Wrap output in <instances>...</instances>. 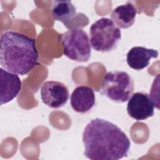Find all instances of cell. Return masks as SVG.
I'll return each instance as SVG.
<instances>
[{
    "label": "cell",
    "mask_w": 160,
    "mask_h": 160,
    "mask_svg": "<svg viewBox=\"0 0 160 160\" xmlns=\"http://www.w3.org/2000/svg\"><path fill=\"white\" fill-rule=\"evenodd\" d=\"M84 155L91 160H118L126 157L131 142L116 124L96 118L91 120L82 132Z\"/></svg>",
    "instance_id": "1"
},
{
    "label": "cell",
    "mask_w": 160,
    "mask_h": 160,
    "mask_svg": "<svg viewBox=\"0 0 160 160\" xmlns=\"http://www.w3.org/2000/svg\"><path fill=\"white\" fill-rule=\"evenodd\" d=\"M38 56L34 39L11 30L1 34L0 64L6 71L26 75L37 65Z\"/></svg>",
    "instance_id": "2"
},
{
    "label": "cell",
    "mask_w": 160,
    "mask_h": 160,
    "mask_svg": "<svg viewBox=\"0 0 160 160\" xmlns=\"http://www.w3.org/2000/svg\"><path fill=\"white\" fill-rule=\"evenodd\" d=\"M134 89V81L128 73L113 71L107 72L104 76L101 92L114 102L122 103L128 101Z\"/></svg>",
    "instance_id": "3"
},
{
    "label": "cell",
    "mask_w": 160,
    "mask_h": 160,
    "mask_svg": "<svg viewBox=\"0 0 160 160\" xmlns=\"http://www.w3.org/2000/svg\"><path fill=\"white\" fill-rule=\"evenodd\" d=\"M89 33L92 48L102 52L114 49L121 38L120 28L108 18H102L92 23Z\"/></svg>",
    "instance_id": "4"
},
{
    "label": "cell",
    "mask_w": 160,
    "mask_h": 160,
    "mask_svg": "<svg viewBox=\"0 0 160 160\" xmlns=\"http://www.w3.org/2000/svg\"><path fill=\"white\" fill-rule=\"evenodd\" d=\"M64 56L78 62H87L91 54L89 36L80 28L70 29L60 36Z\"/></svg>",
    "instance_id": "5"
},
{
    "label": "cell",
    "mask_w": 160,
    "mask_h": 160,
    "mask_svg": "<svg viewBox=\"0 0 160 160\" xmlns=\"http://www.w3.org/2000/svg\"><path fill=\"white\" fill-rule=\"evenodd\" d=\"M69 97L67 86L59 81H48L41 88V98L44 104L56 109L65 105Z\"/></svg>",
    "instance_id": "6"
},
{
    "label": "cell",
    "mask_w": 160,
    "mask_h": 160,
    "mask_svg": "<svg viewBox=\"0 0 160 160\" xmlns=\"http://www.w3.org/2000/svg\"><path fill=\"white\" fill-rule=\"evenodd\" d=\"M154 103L146 92H137L128 99L127 112L136 121H144L154 115Z\"/></svg>",
    "instance_id": "7"
},
{
    "label": "cell",
    "mask_w": 160,
    "mask_h": 160,
    "mask_svg": "<svg viewBox=\"0 0 160 160\" xmlns=\"http://www.w3.org/2000/svg\"><path fill=\"white\" fill-rule=\"evenodd\" d=\"M21 89V81L18 74L0 68V102L6 104L14 99Z\"/></svg>",
    "instance_id": "8"
},
{
    "label": "cell",
    "mask_w": 160,
    "mask_h": 160,
    "mask_svg": "<svg viewBox=\"0 0 160 160\" xmlns=\"http://www.w3.org/2000/svg\"><path fill=\"white\" fill-rule=\"evenodd\" d=\"M70 102L73 110L77 112L85 113L89 111L96 102L94 90L86 86L77 87L71 95Z\"/></svg>",
    "instance_id": "9"
},
{
    "label": "cell",
    "mask_w": 160,
    "mask_h": 160,
    "mask_svg": "<svg viewBox=\"0 0 160 160\" xmlns=\"http://www.w3.org/2000/svg\"><path fill=\"white\" fill-rule=\"evenodd\" d=\"M158 57V52L156 49H148L142 46H135L128 51L126 61L131 68L140 71L149 65L152 58Z\"/></svg>",
    "instance_id": "10"
},
{
    "label": "cell",
    "mask_w": 160,
    "mask_h": 160,
    "mask_svg": "<svg viewBox=\"0 0 160 160\" xmlns=\"http://www.w3.org/2000/svg\"><path fill=\"white\" fill-rule=\"evenodd\" d=\"M137 9L130 1L114 8L111 14V20L119 28L126 29L131 27L134 22Z\"/></svg>",
    "instance_id": "11"
},
{
    "label": "cell",
    "mask_w": 160,
    "mask_h": 160,
    "mask_svg": "<svg viewBox=\"0 0 160 160\" xmlns=\"http://www.w3.org/2000/svg\"><path fill=\"white\" fill-rule=\"evenodd\" d=\"M51 14L56 21L62 22L66 27L68 23L76 15V9L70 1H54Z\"/></svg>",
    "instance_id": "12"
}]
</instances>
